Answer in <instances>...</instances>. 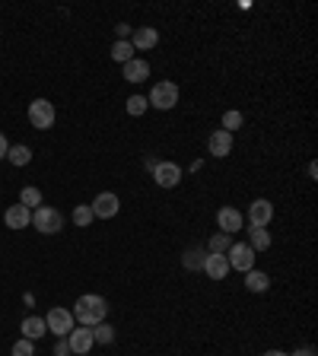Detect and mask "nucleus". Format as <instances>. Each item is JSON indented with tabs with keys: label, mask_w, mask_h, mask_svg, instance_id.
<instances>
[{
	"label": "nucleus",
	"mask_w": 318,
	"mask_h": 356,
	"mask_svg": "<svg viewBox=\"0 0 318 356\" xmlns=\"http://www.w3.org/2000/svg\"><path fill=\"white\" fill-rule=\"evenodd\" d=\"M74 321H80V325L86 327H96L105 321V315H109V302H105V296H96V293H86V296L77 299L74 309Z\"/></svg>",
	"instance_id": "1"
},
{
	"label": "nucleus",
	"mask_w": 318,
	"mask_h": 356,
	"mask_svg": "<svg viewBox=\"0 0 318 356\" xmlns=\"http://www.w3.org/2000/svg\"><path fill=\"white\" fill-rule=\"evenodd\" d=\"M32 226H35L42 236H58V232L64 229V213H61L58 207L42 204V207L32 210Z\"/></svg>",
	"instance_id": "2"
},
{
	"label": "nucleus",
	"mask_w": 318,
	"mask_h": 356,
	"mask_svg": "<svg viewBox=\"0 0 318 356\" xmlns=\"http://www.w3.org/2000/svg\"><path fill=\"white\" fill-rule=\"evenodd\" d=\"M147 105L156 111H172L178 105V86L172 80L153 83V89H150V96H147Z\"/></svg>",
	"instance_id": "3"
},
{
	"label": "nucleus",
	"mask_w": 318,
	"mask_h": 356,
	"mask_svg": "<svg viewBox=\"0 0 318 356\" xmlns=\"http://www.w3.org/2000/svg\"><path fill=\"white\" fill-rule=\"evenodd\" d=\"M54 121H58V108L48 99H32L29 102V124L35 131H51Z\"/></svg>",
	"instance_id": "4"
},
{
	"label": "nucleus",
	"mask_w": 318,
	"mask_h": 356,
	"mask_svg": "<svg viewBox=\"0 0 318 356\" xmlns=\"http://www.w3.org/2000/svg\"><path fill=\"white\" fill-rule=\"evenodd\" d=\"M45 327H48L54 337H67V334L77 327L74 312L64 309V305H54V309H48V315H45Z\"/></svg>",
	"instance_id": "5"
},
{
	"label": "nucleus",
	"mask_w": 318,
	"mask_h": 356,
	"mask_svg": "<svg viewBox=\"0 0 318 356\" xmlns=\"http://www.w3.org/2000/svg\"><path fill=\"white\" fill-rule=\"evenodd\" d=\"M89 210H93L96 220H115V216L121 213V197L115 191H102V194H96L93 204H89Z\"/></svg>",
	"instance_id": "6"
},
{
	"label": "nucleus",
	"mask_w": 318,
	"mask_h": 356,
	"mask_svg": "<svg viewBox=\"0 0 318 356\" xmlns=\"http://www.w3.org/2000/svg\"><path fill=\"white\" fill-rule=\"evenodd\" d=\"M150 175H153V181L159 188H178V185H182V178H185V172H182V165H178V163L159 159V165H156Z\"/></svg>",
	"instance_id": "7"
},
{
	"label": "nucleus",
	"mask_w": 318,
	"mask_h": 356,
	"mask_svg": "<svg viewBox=\"0 0 318 356\" xmlns=\"http://www.w3.org/2000/svg\"><path fill=\"white\" fill-rule=\"evenodd\" d=\"M226 261H230V270H252L255 267V252L248 242H232L230 252H226Z\"/></svg>",
	"instance_id": "8"
},
{
	"label": "nucleus",
	"mask_w": 318,
	"mask_h": 356,
	"mask_svg": "<svg viewBox=\"0 0 318 356\" xmlns=\"http://www.w3.org/2000/svg\"><path fill=\"white\" fill-rule=\"evenodd\" d=\"M248 222H252V229H267L271 222H274V204L267 197H258L248 204Z\"/></svg>",
	"instance_id": "9"
},
{
	"label": "nucleus",
	"mask_w": 318,
	"mask_h": 356,
	"mask_svg": "<svg viewBox=\"0 0 318 356\" xmlns=\"http://www.w3.org/2000/svg\"><path fill=\"white\" fill-rule=\"evenodd\" d=\"M67 343H70V353H74V356L89 353V350L96 347V341H93V327H86V325H77L74 331L67 334Z\"/></svg>",
	"instance_id": "10"
},
{
	"label": "nucleus",
	"mask_w": 318,
	"mask_h": 356,
	"mask_svg": "<svg viewBox=\"0 0 318 356\" xmlns=\"http://www.w3.org/2000/svg\"><path fill=\"white\" fill-rule=\"evenodd\" d=\"M216 226H220V232H226V236H236V232L245 226L242 210L239 207H220L216 210Z\"/></svg>",
	"instance_id": "11"
},
{
	"label": "nucleus",
	"mask_w": 318,
	"mask_h": 356,
	"mask_svg": "<svg viewBox=\"0 0 318 356\" xmlns=\"http://www.w3.org/2000/svg\"><path fill=\"white\" fill-rule=\"evenodd\" d=\"M232 134L230 131H223V127H216L214 134L207 137V153L214 156V159H226V156L232 153Z\"/></svg>",
	"instance_id": "12"
},
{
	"label": "nucleus",
	"mask_w": 318,
	"mask_h": 356,
	"mask_svg": "<svg viewBox=\"0 0 318 356\" xmlns=\"http://www.w3.org/2000/svg\"><path fill=\"white\" fill-rule=\"evenodd\" d=\"M131 44H134V51H153L156 44H159V32L153 26H137L131 32Z\"/></svg>",
	"instance_id": "13"
},
{
	"label": "nucleus",
	"mask_w": 318,
	"mask_h": 356,
	"mask_svg": "<svg viewBox=\"0 0 318 356\" xmlns=\"http://www.w3.org/2000/svg\"><path fill=\"white\" fill-rule=\"evenodd\" d=\"M3 222H7L10 229H26V226H32V210L22 207V204H13V207H7V213H3Z\"/></svg>",
	"instance_id": "14"
},
{
	"label": "nucleus",
	"mask_w": 318,
	"mask_h": 356,
	"mask_svg": "<svg viewBox=\"0 0 318 356\" xmlns=\"http://www.w3.org/2000/svg\"><path fill=\"white\" fill-rule=\"evenodd\" d=\"M200 270H204L210 280H226V274H230V261H226V254H207Z\"/></svg>",
	"instance_id": "15"
},
{
	"label": "nucleus",
	"mask_w": 318,
	"mask_h": 356,
	"mask_svg": "<svg viewBox=\"0 0 318 356\" xmlns=\"http://www.w3.org/2000/svg\"><path fill=\"white\" fill-rule=\"evenodd\" d=\"M245 289L248 293H267L271 289V277L264 270H258V267H252V270H245Z\"/></svg>",
	"instance_id": "16"
},
{
	"label": "nucleus",
	"mask_w": 318,
	"mask_h": 356,
	"mask_svg": "<svg viewBox=\"0 0 318 356\" xmlns=\"http://www.w3.org/2000/svg\"><path fill=\"white\" fill-rule=\"evenodd\" d=\"M150 76V64L143 58H131L125 64V80L127 83H143Z\"/></svg>",
	"instance_id": "17"
},
{
	"label": "nucleus",
	"mask_w": 318,
	"mask_h": 356,
	"mask_svg": "<svg viewBox=\"0 0 318 356\" xmlns=\"http://www.w3.org/2000/svg\"><path fill=\"white\" fill-rule=\"evenodd\" d=\"M19 331H22V337L26 341H38V337H45V318H38V315H29V318H22V325H19Z\"/></svg>",
	"instance_id": "18"
},
{
	"label": "nucleus",
	"mask_w": 318,
	"mask_h": 356,
	"mask_svg": "<svg viewBox=\"0 0 318 356\" xmlns=\"http://www.w3.org/2000/svg\"><path fill=\"white\" fill-rule=\"evenodd\" d=\"M7 159L16 165V169H19V165H29L32 163V149L26 147V143H16V147L7 149Z\"/></svg>",
	"instance_id": "19"
},
{
	"label": "nucleus",
	"mask_w": 318,
	"mask_h": 356,
	"mask_svg": "<svg viewBox=\"0 0 318 356\" xmlns=\"http://www.w3.org/2000/svg\"><path fill=\"white\" fill-rule=\"evenodd\" d=\"M232 245V236H226V232H214L207 242V254H226Z\"/></svg>",
	"instance_id": "20"
},
{
	"label": "nucleus",
	"mask_w": 318,
	"mask_h": 356,
	"mask_svg": "<svg viewBox=\"0 0 318 356\" xmlns=\"http://www.w3.org/2000/svg\"><path fill=\"white\" fill-rule=\"evenodd\" d=\"M248 245H252L255 254L267 252V248H271V232H267V229H252V232H248Z\"/></svg>",
	"instance_id": "21"
},
{
	"label": "nucleus",
	"mask_w": 318,
	"mask_h": 356,
	"mask_svg": "<svg viewBox=\"0 0 318 356\" xmlns=\"http://www.w3.org/2000/svg\"><path fill=\"white\" fill-rule=\"evenodd\" d=\"M131 58H137V54H134V44H131V42H115V44H111V60H118V64L125 67Z\"/></svg>",
	"instance_id": "22"
},
{
	"label": "nucleus",
	"mask_w": 318,
	"mask_h": 356,
	"mask_svg": "<svg viewBox=\"0 0 318 356\" xmlns=\"http://www.w3.org/2000/svg\"><path fill=\"white\" fill-rule=\"evenodd\" d=\"M245 124V115H242V111H239V108H230V111H223V131H230V134H236L239 131V127H242Z\"/></svg>",
	"instance_id": "23"
},
{
	"label": "nucleus",
	"mask_w": 318,
	"mask_h": 356,
	"mask_svg": "<svg viewBox=\"0 0 318 356\" xmlns=\"http://www.w3.org/2000/svg\"><path fill=\"white\" fill-rule=\"evenodd\" d=\"M19 204H22V207H29V210L42 207V191H38V188H35V185H29V188H22V191H19Z\"/></svg>",
	"instance_id": "24"
},
{
	"label": "nucleus",
	"mask_w": 318,
	"mask_h": 356,
	"mask_svg": "<svg viewBox=\"0 0 318 356\" xmlns=\"http://www.w3.org/2000/svg\"><path fill=\"white\" fill-rule=\"evenodd\" d=\"M70 220H74V226H80V229H86L89 222L96 220L93 216V210H89V204H80V207H74V213H70Z\"/></svg>",
	"instance_id": "25"
},
{
	"label": "nucleus",
	"mask_w": 318,
	"mask_h": 356,
	"mask_svg": "<svg viewBox=\"0 0 318 356\" xmlns=\"http://www.w3.org/2000/svg\"><path fill=\"white\" fill-rule=\"evenodd\" d=\"M204 258H207V252H200V248H188L185 258H182V264H185L188 270H200V267H204Z\"/></svg>",
	"instance_id": "26"
},
{
	"label": "nucleus",
	"mask_w": 318,
	"mask_h": 356,
	"mask_svg": "<svg viewBox=\"0 0 318 356\" xmlns=\"http://www.w3.org/2000/svg\"><path fill=\"white\" fill-rule=\"evenodd\" d=\"M125 108H127V115H131V118H141V115H147V96H131L125 102Z\"/></svg>",
	"instance_id": "27"
},
{
	"label": "nucleus",
	"mask_w": 318,
	"mask_h": 356,
	"mask_svg": "<svg viewBox=\"0 0 318 356\" xmlns=\"http://www.w3.org/2000/svg\"><path fill=\"white\" fill-rule=\"evenodd\" d=\"M93 341H96V343H111V341H115V327H111L109 321L96 325V327H93Z\"/></svg>",
	"instance_id": "28"
},
{
	"label": "nucleus",
	"mask_w": 318,
	"mask_h": 356,
	"mask_svg": "<svg viewBox=\"0 0 318 356\" xmlns=\"http://www.w3.org/2000/svg\"><path fill=\"white\" fill-rule=\"evenodd\" d=\"M10 356H35V341L19 337V341L13 343V350H10Z\"/></svg>",
	"instance_id": "29"
},
{
	"label": "nucleus",
	"mask_w": 318,
	"mask_h": 356,
	"mask_svg": "<svg viewBox=\"0 0 318 356\" xmlns=\"http://www.w3.org/2000/svg\"><path fill=\"white\" fill-rule=\"evenodd\" d=\"M54 356H70V343H67V337H58V347H54Z\"/></svg>",
	"instance_id": "30"
},
{
	"label": "nucleus",
	"mask_w": 318,
	"mask_h": 356,
	"mask_svg": "<svg viewBox=\"0 0 318 356\" xmlns=\"http://www.w3.org/2000/svg\"><path fill=\"white\" fill-rule=\"evenodd\" d=\"M143 165H147V169L153 172L156 165H159V159H156V156H150V153H147V156H143Z\"/></svg>",
	"instance_id": "31"
},
{
	"label": "nucleus",
	"mask_w": 318,
	"mask_h": 356,
	"mask_svg": "<svg viewBox=\"0 0 318 356\" xmlns=\"http://www.w3.org/2000/svg\"><path fill=\"white\" fill-rule=\"evenodd\" d=\"M7 149H10V143H7V137L0 134V159H7Z\"/></svg>",
	"instance_id": "32"
},
{
	"label": "nucleus",
	"mask_w": 318,
	"mask_h": 356,
	"mask_svg": "<svg viewBox=\"0 0 318 356\" xmlns=\"http://www.w3.org/2000/svg\"><path fill=\"white\" fill-rule=\"evenodd\" d=\"M289 356H315V347H303V350H296V353H289Z\"/></svg>",
	"instance_id": "33"
},
{
	"label": "nucleus",
	"mask_w": 318,
	"mask_h": 356,
	"mask_svg": "<svg viewBox=\"0 0 318 356\" xmlns=\"http://www.w3.org/2000/svg\"><path fill=\"white\" fill-rule=\"evenodd\" d=\"M261 356H289V353H283V350H264Z\"/></svg>",
	"instance_id": "34"
},
{
	"label": "nucleus",
	"mask_w": 318,
	"mask_h": 356,
	"mask_svg": "<svg viewBox=\"0 0 318 356\" xmlns=\"http://www.w3.org/2000/svg\"><path fill=\"white\" fill-rule=\"evenodd\" d=\"M83 356H89V353H83Z\"/></svg>",
	"instance_id": "35"
}]
</instances>
